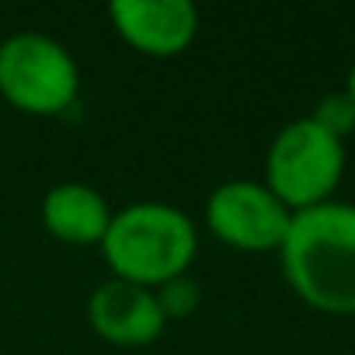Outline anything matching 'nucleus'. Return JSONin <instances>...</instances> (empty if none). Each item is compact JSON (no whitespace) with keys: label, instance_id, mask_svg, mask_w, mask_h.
Masks as SVG:
<instances>
[{"label":"nucleus","instance_id":"nucleus-1","mask_svg":"<svg viewBox=\"0 0 355 355\" xmlns=\"http://www.w3.org/2000/svg\"><path fill=\"white\" fill-rule=\"evenodd\" d=\"M286 286L327 317H355V202H324L293 213L279 248Z\"/></svg>","mask_w":355,"mask_h":355},{"label":"nucleus","instance_id":"nucleus-2","mask_svg":"<svg viewBox=\"0 0 355 355\" xmlns=\"http://www.w3.org/2000/svg\"><path fill=\"white\" fill-rule=\"evenodd\" d=\"M101 258L112 279L157 289L178 275H189L199 254V227L185 209L143 199L112 213L101 237Z\"/></svg>","mask_w":355,"mask_h":355},{"label":"nucleus","instance_id":"nucleus-3","mask_svg":"<svg viewBox=\"0 0 355 355\" xmlns=\"http://www.w3.org/2000/svg\"><path fill=\"white\" fill-rule=\"evenodd\" d=\"M345 139L331 136L310 115L286 122L265 150L261 185L289 209L303 213L334 199L345 178Z\"/></svg>","mask_w":355,"mask_h":355},{"label":"nucleus","instance_id":"nucleus-4","mask_svg":"<svg viewBox=\"0 0 355 355\" xmlns=\"http://www.w3.org/2000/svg\"><path fill=\"white\" fill-rule=\"evenodd\" d=\"M80 94L73 53L46 32H18L0 42V98L25 115H63Z\"/></svg>","mask_w":355,"mask_h":355},{"label":"nucleus","instance_id":"nucleus-5","mask_svg":"<svg viewBox=\"0 0 355 355\" xmlns=\"http://www.w3.org/2000/svg\"><path fill=\"white\" fill-rule=\"evenodd\" d=\"M289 220L293 213L261 182H251V178H234V182L216 185L202 209L206 230L220 244L234 251H248V254L279 251L286 241Z\"/></svg>","mask_w":355,"mask_h":355},{"label":"nucleus","instance_id":"nucleus-6","mask_svg":"<svg viewBox=\"0 0 355 355\" xmlns=\"http://www.w3.org/2000/svg\"><path fill=\"white\" fill-rule=\"evenodd\" d=\"M108 21L129 49L153 60L185 53L199 35V11L189 0H115Z\"/></svg>","mask_w":355,"mask_h":355},{"label":"nucleus","instance_id":"nucleus-7","mask_svg":"<svg viewBox=\"0 0 355 355\" xmlns=\"http://www.w3.org/2000/svg\"><path fill=\"white\" fill-rule=\"evenodd\" d=\"M87 320L94 334L119 348H143L164 334V310L157 306L153 289L105 279L87 300Z\"/></svg>","mask_w":355,"mask_h":355},{"label":"nucleus","instance_id":"nucleus-8","mask_svg":"<svg viewBox=\"0 0 355 355\" xmlns=\"http://www.w3.org/2000/svg\"><path fill=\"white\" fill-rule=\"evenodd\" d=\"M39 220L46 234H53L56 241L91 248V244H101L112 223V206L98 189L84 182H60L42 196Z\"/></svg>","mask_w":355,"mask_h":355},{"label":"nucleus","instance_id":"nucleus-9","mask_svg":"<svg viewBox=\"0 0 355 355\" xmlns=\"http://www.w3.org/2000/svg\"><path fill=\"white\" fill-rule=\"evenodd\" d=\"M153 296H157V306L164 310L167 320H182V317H192L199 310L202 289H199V282L192 275H178V279L157 286Z\"/></svg>","mask_w":355,"mask_h":355},{"label":"nucleus","instance_id":"nucleus-10","mask_svg":"<svg viewBox=\"0 0 355 355\" xmlns=\"http://www.w3.org/2000/svg\"><path fill=\"white\" fill-rule=\"evenodd\" d=\"M310 119H313L317 125H324V129H327L331 136H338V139H345L348 132H355V105L348 101L345 91L324 94V98L313 105Z\"/></svg>","mask_w":355,"mask_h":355},{"label":"nucleus","instance_id":"nucleus-11","mask_svg":"<svg viewBox=\"0 0 355 355\" xmlns=\"http://www.w3.org/2000/svg\"><path fill=\"white\" fill-rule=\"evenodd\" d=\"M345 94H348V101L355 105V60H352V67H348V77H345Z\"/></svg>","mask_w":355,"mask_h":355}]
</instances>
